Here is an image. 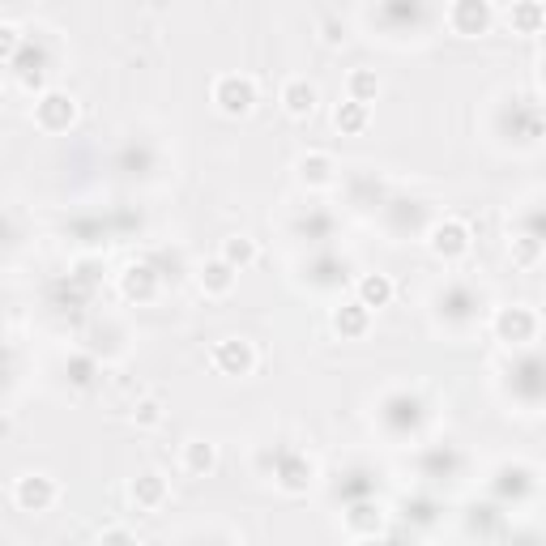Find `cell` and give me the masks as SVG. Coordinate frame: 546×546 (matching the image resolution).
<instances>
[{
	"instance_id": "1",
	"label": "cell",
	"mask_w": 546,
	"mask_h": 546,
	"mask_svg": "<svg viewBox=\"0 0 546 546\" xmlns=\"http://www.w3.org/2000/svg\"><path fill=\"white\" fill-rule=\"evenodd\" d=\"M210 99H214V107L222 111V116H248V111L256 107V82L248 73H222L218 82H214V90H210Z\"/></svg>"
},
{
	"instance_id": "2",
	"label": "cell",
	"mask_w": 546,
	"mask_h": 546,
	"mask_svg": "<svg viewBox=\"0 0 546 546\" xmlns=\"http://www.w3.org/2000/svg\"><path fill=\"white\" fill-rule=\"evenodd\" d=\"M444 22H448L453 35L474 39V35H487V30L495 26V9L487 5V0H453V5L444 9Z\"/></svg>"
},
{
	"instance_id": "3",
	"label": "cell",
	"mask_w": 546,
	"mask_h": 546,
	"mask_svg": "<svg viewBox=\"0 0 546 546\" xmlns=\"http://www.w3.org/2000/svg\"><path fill=\"white\" fill-rule=\"evenodd\" d=\"M77 120V99L69 90H43L35 103V124L43 133H69Z\"/></svg>"
},
{
	"instance_id": "4",
	"label": "cell",
	"mask_w": 546,
	"mask_h": 546,
	"mask_svg": "<svg viewBox=\"0 0 546 546\" xmlns=\"http://www.w3.org/2000/svg\"><path fill=\"white\" fill-rule=\"evenodd\" d=\"M470 244H474V235L461 218H440L436 227L427 231V248L436 252L440 261H461V256L470 252Z\"/></svg>"
},
{
	"instance_id": "5",
	"label": "cell",
	"mask_w": 546,
	"mask_h": 546,
	"mask_svg": "<svg viewBox=\"0 0 546 546\" xmlns=\"http://www.w3.org/2000/svg\"><path fill=\"white\" fill-rule=\"evenodd\" d=\"M495 337L508 346H529V342H538V312L534 308H500L495 312Z\"/></svg>"
},
{
	"instance_id": "6",
	"label": "cell",
	"mask_w": 546,
	"mask_h": 546,
	"mask_svg": "<svg viewBox=\"0 0 546 546\" xmlns=\"http://www.w3.org/2000/svg\"><path fill=\"white\" fill-rule=\"evenodd\" d=\"M210 363L222 376H252L256 372V346L248 337H227V342H218L210 350Z\"/></svg>"
},
{
	"instance_id": "7",
	"label": "cell",
	"mask_w": 546,
	"mask_h": 546,
	"mask_svg": "<svg viewBox=\"0 0 546 546\" xmlns=\"http://www.w3.org/2000/svg\"><path fill=\"white\" fill-rule=\"evenodd\" d=\"M60 500V487L52 474H22L18 483H13V504L22 512H47Z\"/></svg>"
},
{
	"instance_id": "8",
	"label": "cell",
	"mask_w": 546,
	"mask_h": 546,
	"mask_svg": "<svg viewBox=\"0 0 546 546\" xmlns=\"http://www.w3.org/2000/svg\"><path fill=\"white\" fill-rule=\"evenodd\" d=\"M316 103H320V90H316V82H308V77H286L282 82V111L286 116L308 120L316 111Z\"/></svg>"
},
{
	"instance_id": "9",
	"label": "cell",
	"mask_w": 546,
	"mask_h": 546,
	"mask_svg": "<svg viewBox=\"0 0 546 546\" xmlns=\"http://www.w3.org/2000/svg\"><path fill=\"white\" fill-rule=\"evenodd\" d=\"M128 500H133L141 512H154L167 504V478L158 470H141L133 483H128Z\"/></svg>"
},
{
	"instance_id": "10",
	"label": "cell",
	"mask_w": 546,
	"mask_h": 546,
	"mask_svg": "<svg viewBox=\"0 0 546 546\" xmlns=\"http://www.w3.org/2000/svg\"><path fill=\"white\" fill-rule=\"evenodd\" d=\"M180 465H184V474H192V478H210L214 470H218V444L214 440H188L184 448H180Z\"/></svg>"
},
{
	"instance_id": "11",
	"label": "cell",
	"mask_w": 546,
	"mask_h": 546,
	"mask_svg": "<svg viewBox=\"0 0 546 546\" xmlns=\"http://www.w3.org/2000/svg\"><path fill=\"white\" fill-rule=\"evenodd\" d=\"M295 171H299V184L303 188H333V180H337V163H333L329 154H320V150L303 154L299 163H295Z\"/></svg>"
},
{
	"instance_id": "12",
	"label": "cell",
	"mask_w": 546,
	"mask_h": 546,
	"mask_svg": "<svg viewBox=\"0 0 546 546\" xmlns=\"http://www.w3.org/2000/svg\"><path fill=\"white\" fill-rule=\"evenodd\" d=\"M329 325H333V333H342V337H363L367 329H372V312H367L359 299H346V303H337V308H333Z\"/></svg>"
},
{
	"instance_id": "13",
	"label": "cell",
	"mask_w": 546,
	"mask_h": 546,
	"mask_svg": "<svg viewBox=\"0 0 546 546\" xmlns=\"http://www.w3.org/2000/svg\"><path fill=\"white\" fill-rule=\"evenodd\" d=\"M120 291H124V299H137V303H150L154 295H158V273L141 261V265H128L124 273H120Z\"/></svg>"
},
{
	"instance_id": "14",
	"label": "cell",
	"mask_w": 546,
	"mask_h": 546,
	"mask_svg": "<svg viewBox=\"0 0 546 546\" xmlns=\"http://www.w3.org/2000/svg\"><path fill=\"white\" fill-rule=\"evenodd\" d=\"M393 295H397V286H393L389 273H363V278H359V303H363L367 312L389 308Z\"/></svg>"
},
{
	"instance_id": "15",
	"label": "cell",
	"mask_w": 546,
	"mask_h": 546,
	"mask_svg": "<svg viewBox=\"0 0 546 546\" xmlns=\"http://www.w3.org/2000/svg\"><path fill=\"white\" fill-rule=\"evenodd\" d=\"M278 487L286 495H303L312 487V461H303L299 453H286L282 465H278Z\"/></svg>"
},
{
	"instance_id": "16",
	"label": "cell",
	"mask_w": 546,
	"mask_h": 546,
	"mask_svg": "<svg viewBox=\"0 0 546 546\" xmlns=\"http://www.w3.org/2000/svg\"><path fill=\"white\" fill-rule=\"evenodd\" d=\"M235 282H239V273L227 265V261H205L201 265V291L205 295H214V299H222V295H231L235 291Z\"/></svg>"
},
{
	"instance_id": "17",
	"label": "cell",
	"mask_w": 546,
	"mask_h": 546,
	"mask_svg": "<svg viewBox=\"0 0 546 546\" xmlns=\"http://www.w3.org/2000/svg\"><path fill=\"white\" fill-rule=\"evenodd\" d=\"M534 487H538V474L529 470V465H504V470L495 474V491L512 495V500H517V495H529Z\"/></svg>"
},
{
	"instance_id": "18",
	"label": "cell",
	"mask_w": 546,
	"mask_h": 546,
	"mask_svg": "<svg viewBox=\"0 0 546 546\" xmlns=\"http://www.w3.org/2000/svg\"><path fill=\"white\" fill-rule=\"evenodd\" d=\"M333 124H337V133L342 137H359L367 124H372V107H363V103H337L333 107Z\"/></svg>"
},
{
	"instance_id": "19",
	"label": "cell",
	"mask_w": 546,
	"mask_h": 546,
	"mask_svg": "<svg viewBox=\"0 0 546 546\" xmlns=\"http://www.w3.org/2000/svg\"><path fill=\"white\" fill-rule=\"evenodd\" d=\"M346 99L372 107V103L380 99V77H376V69H350V77H346Z\"/></svg>"
},
{
	"instance_id": "20",
	"label": "cell",
	"mask_w": 546,
	"mask_h": 546,
	"mask_svg": "<svg viewBox=\"0 0 546 546\" xmlns=\"http://www.w3.org/2000/svg\"><path fill=\"white\" fill-rule=\"evenodd\" d=\"M256 239H248V235H231V239H222V252H218V261H227L235 273H244L248 265H256Z\"/></svg>"
},
{
	"instance_id": "21",
	"label": "cell",
	"mask_w": 546,
	"mask_h": 546,
	"mask_svg": "<svg viewBox=\"0 0 546 546\" xmlns=\"http://www.w3.org/2000/svg\"><path fill=\"white\" fill-rule=\"evenodd\" d=\"M504 18H508L512 30H521V35H538L542 22H546V9L538 5V0H521V5H512Z\"/></svg>"
},
{
	"instance_id": "22",
	"label": "cell",
	"mask_w": 546,
	"mask_h": 546,
	"mask_svg": "<svg viewBox=\"0 0 546 546\" xmlns=\"http://www.w3.org/2000/svg\"><path fill=\"white\" fill-rule=\"evenodd\" d=\"M380 525H384V517H380V504H359V508H350V512H346V529H350V534L372 538Z\"/></svg>"
},
{
	"instance_id": "23",
	"label": "cell",
	"mask_w": 546,
	"mask_h": 546,
	"mask_svg": "<svg viewBox=\"0 0 546 546\" xmlns=\"http://www.w3.org/2000/svg\"><path fill=\"white\" fill-rule=\"evenodd\" d=\"M538 256H542V239H534V235L512 239V261L517 265H538Z\"/></svg>"
},
{
	"instance_id": "24",
	"label": "cell",
	"mask_w": 546,
	"mask_h": 546,
	"mask_svg": "<svg viewBox=\"0 0 546 546\" xmlns=\"http://www.w3.org/2000/svg\"><path fill=\"white\" fill-rule=\"evenodd\" d=\"M133 423L137 427H158V423H163V401H158V397H141L137 406H133Z\"/></svg>"
},
{
	"instance_id": "25",
	"label": "cell",
	"mask_w": 546,
	"mask_h": 546,
	"mask_svg": "<svg viewBox=\"0 0 546 546\" xmlns=\"http://www.w3.org/2000/svg\"><path fill=\"white\" fill-rule=\"evenodd\" d=\"M22 47V30L13 22H0V60H13Z\"/></svg>"
},
{
	"instance_id": "26",
	"label": "cell",
	"mask_w": 546,
	"mask_h": 546,
	"mask_svg": "<svg viewBox=\"0 0 546 546\" xmlns=\"http://www.w3.org/2000/svg\"><path fill=\"white\" fill-rule=\"evenodd\" d=\"M99 546H137V534L133 529H124V525H111L99 534Z\"/></svg>"
}]
</instances>
